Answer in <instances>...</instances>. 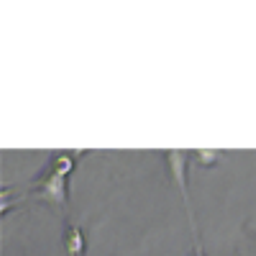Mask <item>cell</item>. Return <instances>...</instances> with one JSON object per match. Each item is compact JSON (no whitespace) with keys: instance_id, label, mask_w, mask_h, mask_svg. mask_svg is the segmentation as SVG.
Instances as JSON below:
<instances>
[{"instance_id":"1","label":"cell","mask_w":256,"mask_h":256,"mask_svg":"<svg viewBox=\"0 0 256 256\" xmlns=\"http://www.w3.org/2000/svg\"><path fill=\"white\" fill-rule=\"evenodd\" d=\"M28 195L41 200V202H49L54 208H64L70 202V192H67V177H62L52 169H46L41 177H36L28 184Z\"/></svg>"},{"instance_id":"2","label":"cell","mask_w":256,"mask_h":256,"mask_svg":"<svg viewBox=\"0 0 256 256\" xmlns=\"http://www.w3.org/2000/svg\"><path fill=\"white\" fill-rule=\"evenodd\" d=\"M164 162H166V169L172 174L174 184L180 187L182 198H184V210H187V218H190V226H192V233L198 236L195 230V218H192V200H190V190H187V156L182 152H166L164 154Z\"/></svg>"},{"instance_id":"3","label":"cell","mask_w":256,"mask_h":256,"mask_svg":"<svg viewBox=\"0 0 256 256\" xmlns=\"http://www.w3.org/2000/svg\"><path fill=\"white\" fill-rule=\"evenodd\" d=\"M77 156H82L80 152L77 154H54L52 162H49V169L62 177H70L74 172V166H77Z\"/></svg>"},{"instance_id":"4","label":"cell","mask_w":256,"mask_h":256,"mask_svg":"<svg viewBox=\"0 0 256 256\" xmlns=\"http://www.w3.org/2000/svg\"><path fill=\"white\" fill-rule=\"evenodd\" d=\"M64 248H67L70 256H82L84 254V233H82V228L72 226L67 230V236H64Z\"/></svg>"},{"instance_id":"5","label":"cell","mask_w":256,"mask_h":256,"mask_svg":"<svg viewBox=\"0 0 256 256\" xmlns=\"http://www.w3.org/2000/svg\"><path fill=\"white\" fill-rule=\"evenodd\" d=\"M192 156L198 159V164H200V166H212V164H216V162L220 159V152H210V148H208V152H202V148H198V152L192 154Z\"/></svg>"},{"instance_id":"6","label":"cell","mask_w":256,"mask_h":256,"mask_svg":"<svg viewBox=\"0 0 256 256\" xmlns=\"http://www.w3.org/2000/svg\"><path fill=\"white\" fill-rule=\"evenodd\" d=\"M195 256H205V254H202V246H200V241H198V236H195Z\"/></svg>"}]
</instances>
